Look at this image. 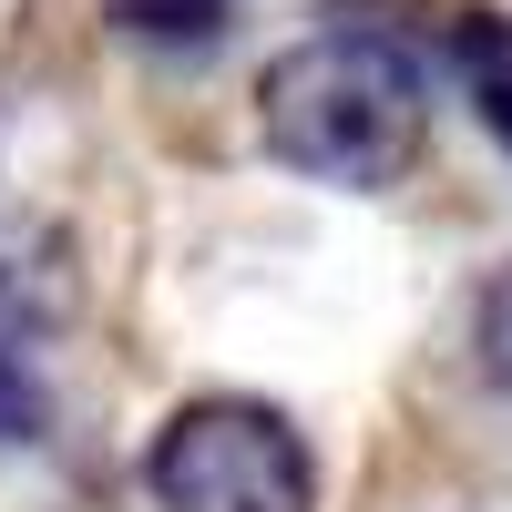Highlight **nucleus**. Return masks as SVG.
I'll return each mask as SVG.
<instances>
[{"mask_svg":"<svg viewBox=\"0 0 512 512\" xmlns=\"http://www.w3.org/2000/svg\"><path fill=\"white\" fill-rule=\"evenodd\" d=\"M256 134L277 164L318 185H400L420 154V62L379 31H318L267 62L256 82Z\"/></svg>","mask_w":512,"mask_h":512,"instance_id":"obj_1","label":"nucleus"},{"mask_svg":"<svg viewBox=\"0 0 512 512\" xmlns=\"http://www.w3.org/2000/svg\"><path fill=\"white\" fill-rule=\"evenodd\" d=\"M144 482L164 512H318V461L267 400H195L154 431Z\"/></svg>","mask_w":512,"mask_h":512,"instance_id":"obj_2","label":"nucleus"},{"mask_svg":"<svg viewBox=\"0 0 512 512\" xmlns=\"http://www.w3.org/2000/svg\"><path fill=\"white\" fill-rule=\"evenodd\" d=\"M52 318H62V277L41 267H0V441H41V420H52V349H41V338H52Z\"/></svg>","mask_w":512,"mask_h":512,"instance_id":"obj_3","label":"nucleus"},{"mask_svg":"<svg viewBox=\"0 0 512 512\" xmlns=\"http://www.w3.org/2000/svg\"><path fill=\"white\" fill-rule=\"evenodd\" d=\"M451 62H461L482 123L502 134V154H512V21H461V31H451Z\"/></svg>","mask_w":512,"mask_h":512,"instance_id":"obj_4","label":"nucleus"},{"mask_svg":"<svg viewBox=\"0 0 512 512\" xmlns=\"http://www.w3.org/2000/svg\"><path fill=\"white\" fill-rule=\"evenodd\" d=\"M113 31H134V41H164V52H216L226 41V0H113Z\"/></svg>","mask_w":512,"mask_h":512,"instance_id":"obj_5","label":"nucleus"},{"mask_svg":"<svg viewBox=\"0 0 512 512\" xmlns=\"http://www.w3.org/2000/svg\"><path fill=\"white\" fill-rule=\"evenodd\" d=\"M472 349H482V379H492V390H512V277H492V287H482Z\"/></svg>","mask_w":512,"mask_h":512,"instance_id":"obj_6","label":"nucleus"}]
</instances>
